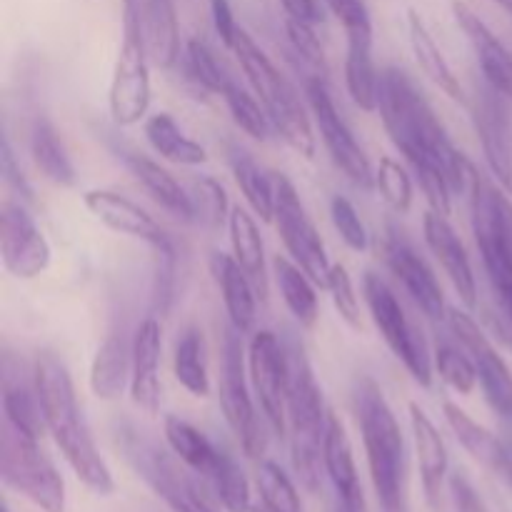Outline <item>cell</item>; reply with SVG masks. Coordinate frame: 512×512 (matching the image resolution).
<instances>
[{"label": "cell", "instance_id": "1", "mask_svg": "<svg viewBox=\"0 0 512 512\" xmlns=\"http://www.w3.org/2000/svg\"><path fill=\"white\" fill-rule=\"evenodd\" d=\"M378 113L395 148L413 168L430 210L453 213L455 195L468 193L473 163L460 153L423 90L405 70H380Z\"/></svg>", "mask_w": 512, "mask_h": 512}, {"label": "cell", "instance_id": "2", "mask_svg": "<svg viewBox=\"0 0 512 512\" xmlns=\"http://www.w3.org/2000/svg\"><path fill=\"white\" fill-rule=\"evenodd\" d=\"M33 385L38 393L40 410H43L45 430L55 440L80 483L98 495H110L115 490V480L103 455L98 453L93 433L88 428L83 408L75 395L73 378L63 360L55 353H38L33 365Z\"/></svg>", "mask_w": 512, "mask_h": 512}, {"label": "cell", "instance_id": "3", "mask_svg": "<svg viewBox=\"0 0 512 512\" xmlns=\"http://www.w3.org/2000/svg\"><path fill=\"white\" fill-rule=\"evenodd\" d=\"M353 403L375 495L385 512H403L405 475H408V448H405L403 428L383 388L368 375L355 383Z\"/></svg>", "mask_w": 512, "mask_h": 512}, {"label": "cell", "instance_id": "4", "mask_svg": "<svg viewBox=\"0 0 512 512\" xmlns=\"http://www.w3.org/2000/svg\"><path fill=\"white\" fill-rule=\"evenodd\" d=\"M475 245L498 303V318L512 328V200L508 190L473 165L468 178Z\"/></svg>", "mask_w": 512, "mask_h": 512}, {"label": "cell", "instance_id": "5", "mask_svg": "<svg viewBox=\"0 0 512 512\" xmlns=\"http://www.w3.org/2000/svg\"><path fill=\"white\" fill-rule=\"evenodd\" d=\"M230 50H233L235 58H238L250 90H253L255 98L260 100V105H263L265 113H268L270 125H273L275 133H278L280 138L288 143V148H293L298 155H303V158L308 160L313 158V120H310L308 108H305V103L300 100L295 85L275 68L273 60H270L268 55H265V50L250 38V33L245 28H238Z\"/></svg>", "mask_w": 512, "mask_h": 512}, {"label": "cell", "instance_id": "6", "mask_svg": "<svg viewBox=\"0 0 512 512\" xmlns=\"http://www.w3.org/2000/svg\"><path fill=\"white\" fill-rule=\"evenodd\" d=\"M290 360V383H288V438L293 468L300 483L308 490H318L320 468H323V443L328 430V415L325 408L323 388L315 378L313 363L305 355L303 345H288Z\"/></svg>", "mask_w": 512, "mask_h": 512}, {"label": "cell", "instance_id": "7", "mask_svg": "<svg viewBox=\"0 0 512 512\" xmlns=\"http://www.w3.org/2000/svg\"><path fill=\"white\" fill-rule=\"evenodd\" d=\"M118 445L138 478L173 512H220L215 505L218 498L210 495V485L200 483V475L170 448H160L135 428L120 430Z\"/></svg>", "mask_w": 512, "mask_h": 512}, {"label": "cell", "instance_id": "8", "mask_svg": "<svg viewBox=\"0 0 512 512\" xmlns=\"http://www.w3.org/2000/svg\"><path fill=\"white\" fill-rule=\"evenodd\" d=\"M150 50L145 38V0H123V43L108 88L110 118L120 128L140 123L150 108Z\"/></svg>", "mask_w": 512, "mask_h": 512}, {"label": "cell", "instance_id": "9", "mask_svg": "<svg viewBox=\"0 0 512 512\" xmlns=\"http://www.w3.org/2000/svg\"><path fill=\"white\" fill-rule=\"evenodd\" d=\"M250 373L248 353L243 348V333L230 325L220 345V380L218 400L230 430L238 438L240 448L250 460H263L268 450V435L255 410L253 395H250Z\"/></svg>", "mask_w": 512, "mask_h": 512}, {"label": "cell", "instance_id": "10", "mask_svg": "<svg viewBox=\"0 0 512 512\" xmlns=\"http://www.w3.org/2000/svg\"><path fill=\"white\" fill-rule=\"evenodd\" d=\"M363 298L370 310V318H373L375 328H378L380 338L385 340L390 353L403 363V368L408 370L415 383L430 388L435 373L433 353H430L423 333L410 323L395 290L378 273H365Z\"/></svg>", "mask_w": 512, "mask_h": 512}, {"label": "cell", "instance_id": "11", "mask_svg": "<svg viewBox=\"0 0 512 512\" xmlns=\"http://www.w3.org/2000/svg\"><path fill=\"white\" fill-rule=\"evenodd\" d=\"M0 473L10 490L28 498L43 512H65V483L53 460L40 448V438L23 433L3 420Z\"/></svg>", "mask_w": 512, "mask_h": 512}, {"label": "cell", "instance_id": "12", "mask_svg": "<svg viewBox=\"0 0 512 512\" xmlns=\"http://www.w3.org/2000/svg\"><path fill=\"white\" fill-rule=\"evenodd\" d=\"M305 98H308L310 115H313V123L318 128L320 140H323L325 150H328L330 160L335 163V168L360 190H373L375 188V170L370 165L368 155L360 148V143L355 140L353 130L345 123V118L340 115L338 105H335L333 95H330L328 78H320V75L308 73L305 75Z\"/></svg>", "mask_w": 512, "mask_h": 512}, {"label": "cell", "instance_id": "13", "mask_svg": "<svg viewBox=\"0 0 512 512\" xmlns=\"http://www.w3.org/2000/svg\"><path fill=\"white\" fill-rule=\"evenodd\" d=\"M273 223L278 228V235L283 240L285 250H288L290 260H295L315 280V285L325 288L333 263H330L323 238H320L313 218L305 210L298 190L290 183L288 175L283 173H275Z\"/></svg>", "mask_w": 512, "mask_h": 512}, {"label": "cell", "instance_id": "14", "mask_svg": "<svg viewBox=\"0 0 512 512\" xmlns=\"http://www.w3.org/2000/svg\"><path fill=\"white\" fill-rule=\"evenodd\" d=\"M248 373L265 425L283 440L288 435V415H285L290 383L288 345L270 330L253 333L248 343Z\"/></svg>", "mask_w": 512, "mask_h": 512}, {"label": "cell", "instance_id": "15", "mask_svg": "<svg viewBox=\"0 0 512 512\" xmlns=\"http://www.w3.org/2000/svg\"><path fill=\"white\" fill-rule=\"evenodd\" d=\"M445 323L453 330L455 340L473 358L475 370H478V385L485 395V403L490 405V410L503 423L512 425V373L505 358L500 355V350L485 335L478 320L470 313H465V310L450 308Z\"/></svg>", "mask_w": 512, "mask_h": 512}, {"label": "cell", "instance_id": "16", "mask_svg": "<svg viewBox=\"0 0 512 512\" xmlns=\"http://www.w3.org/2000/svg\"><path fill=\"white\" fill-rule=\"evenodd\" d=\"M380 253H383V260L390 273H393V278L403 285L405 295L418 305V310L425 318L433 320V323L448 320L450 308L445 303L443 285L435 278V270L430 268L428 260L405 238L403 230L388 225Z\"/></svg>", "mask_w": 512, "mask_h": 512}, {"label": "cell", "instance_id": "17", "mask_svg": "<svg viewBox=\"0 0 512 512\" xmlns=\"http://www.w3.org/2000/svg\"><path fill=\"white\" fill-rule=\"evenodd\" d=\"M510 100L483 83L473 95V125L490 178L512 195V110Z\"/></svg>", "mask_w": 512, "mask_h": 512}, {"label": "cell", "instance_id": "18", "mask_svg": "<svg viewBox=\"0 0 512 512\" xmlns=\"http://www.w3.org/2000/svg\"><path fill=\"white\" fill-rule=\"evenodd\" d=\"M0 255L13 278L35 280L50 265V243L23 200H5L0 215Z\"/></svg>", "mask_w": 512, "mask_h": 512}, {"label": "cell", "instance_id": "19", "mask_svg": "<svg viewBox=\"0 0 512 512\" xmlns=\"http://www.w3.org/2000/svg\"><path fill=\"white\" fill-rule=\"evenodd\" d=\"M423 238L428 250L435 255L440 268L445 270L448 280L453 283L460 300L468 308H475L478 305V278H475L473 263H470V255L465 250L463 238L453 228L448 215L428 210L423 218Z\"/></svg>", "mask_w": 512, "mask_h": 512}, {"label": "cell", "instance_id": "20", "mask_svg": "<svg viewBox=\"0 0 512 512\" xmlns=\"http://www.w3.org/2000/svg\"><path fill=\"white\" fill-rule=\"evenodd\" d=\"M83 203L105 228L115 230V233L143 240V243H148L150 248L155 250H163L168 248V245H173L168 233L160 228V223H155L153 215H148L138 203H133V200L125 198V195L115 193V190H88V193L83 195Z\"/></svg>", "mask_w": 512, "mask_h": 512}, {"label": "cell", "instance_id": "21", "mask_svg": "<svg viewBox=\"0 0 512 512\" xmlns=\"http://www.w3.org/2000/svg\"><path fill=\"white\" fill-rule=\"evenodd\" d=\"M160 363H163V328L158 318H145L133 338V370H130V398L143 413L158 415L163 385H160Z\"/></svg>", "mask_w": 512, "mask_h": 512}, {"label": "cell", "instance_id": "22", "mask_svg": "<svg viewBox=\"0 0 512 512\" xmlns=\"http://www.w3.org/2000/svg\"><path fill=\"white\" fill-rule=\"evenodd\" d=\"M453 13L463 33L468 35L478 68L483 70V80L512 103V50L465 3H453Z\"/></svg>", "mask_w": 512, "mask_h": 512}, {"label": "cell", "instance_id": "23", "mask_svg": "<svg viewBox=\"0 0 512 512\" xmlns=\"http://www.w3.org/2000/svg\"><path fill=\"white\" fill-rule=\"evenodd\" d=\"M323 470L333 483L335 493L343 500V510L363 512V488H360L358 468H355L353 445L343 420L335 413L328 415V430L323 443Z\"/></svg>", "mask_w": 512, "mask_h": 512}, {"label": "cell", "instance_id": "24", "mask_svg": "<svg viewBox=\"0 0 512 512\" xmlns=\"http://www.w3.org/2000/svg\"><path fill=\"white\" fill-rule=\"evenodd\" d=\"M210 273L220 290L230 325L238 333H250L255 325V313H258V293H255L253 280L228 253L210 255Z\"/></svg>", "mask_w": 512, "mask_h": 512}, {"label": "cell", "instance_id": "25", "mask_svg": "<svg viewBox=\"0 0 512 512\" xmlns=\"http://www.w3.org/2000/svg\"><path fill=\"white\" fill-rule=\"evenodd\" d=\"M410 430H413L415 455H418L420 480H423L425 498L430 505H438L440 490H443L445 475H448V445L440 435L438 425L430 420V415L418 403H410Z\"/></svg>", "mask_w": 512, "mask_h": 512}, {"label": "cell", "instance_id": "26", "mask_svg": "<svg viewBox=\"0 0 512 512\" xmlns=\"http://www.w3.org/2000/svg\"><path fill=\"white\" fill-rule=\"evenodd\" d=\"M125 165L133 173V178L143 185L145 193L160 205L168 215H173L180 223H195V205L188 190L155 160L145 158V155L128 153L125 155Z\"/></svg>", "mask_w": 512, "mask_h": 512}, {"label": "cell", "instance_id": "27", "mask_svg": "<svg viewBox=\"0 0 512 512\" xmlns=\"http://www.w3.org/2000/svg\"><path fill=\"white\" fill-rule=\"evenodd\" d=\"M130 370H133V343L128 345L123 333L105 335L95 350L90 363V390L100 400H115L130 388Z\"/></svg>", "mask_w": 512, "mask_h": 512}, {"label": "cell", "instance_id": "28", "mask_svg": "<svg viewBox=\"0 0 512 512\" xmlns=\"http://www.w3.org/2000/svg\"><path fill=\"white\" fill-rule=\"evenodd\" d=\"M348 53H345V88L350 100L365 113H378L380 70L373 58V30L345 33Z\"/></svg>", "mask_w": 512, "mask_h": 512}, {"label": "cell", "instance_id": "29", "mask_svg": "<svg viewBox=\"0 0 512 512\" xmlns=\"http://www.w3.org/2000/svg\"><path fill=\"white\" fill-rule=\"evenodd\" d=\"M228 233L233 258L238 260L240 268H243L245 273H248V278L253 280L255 293H258V298L265 303L270 293V275L268 263H265L263 235H260L255 218L243 208V205H233V210H230Z\"/></svg>", "mask_w": 512, "mask_h": 512}, {"label": "cell", "instance_id": "30", "mask_svg": "<svg viewBox=\"0 0 512 512\" xmlns=\"http://www.w3.org/2000/svg\"><path fill=\"white\" fill-rule=\"evenodd\" d=\"M163 433L168 448L208 483L215 470H218L220 460H223V450L215 448L208 440V435L200 433L193 423L178 418V415H168L165 418Z\"/></svg>", "mask_w": 512, "mask_h": 512}, {"label": "cell", "instance_id": "31", "mask_svg": "<svg viewBox=\"0 0 512 512\" xmlns=\"http://www.w3.org/2000/svg\"><path fill=\"white\" fill-rule=\"evenodd\" d=\"M273 275L290 315L298 320L300 328L313 330L320 318L315 280L295 260L285 258V255H275L273 258Z\"/></svg>", "mask_w": 512, "mask_h": 512}, {"label": "cell", "instance_id": "32", "mask_svg": "<svg viewBox=\"0 0 512 512\" xmlns=\"http://www.w3.org/2000/svg\"><path fill=\"white\" fill-rule=\"evenodd\" d=\"M408 35L410 48H413V55L415 60H418L420 70H423L445 95H450V98L458 100V103H465L458 75L453 73L448 58L443 55L440 45L435 43L433 33H430V28L425 25L423 15H420L418 10H408Z\"/></svg>", "mask_w": 512, "mask_h": 512}, {"label": "cell", "instance_id": "33", "mask_svg": "<svg viewBox=\"0 0 512 512\" xmlns=\"http://www.w3.org/2000/svg\"><path fill=\"white\" fill-rule=\"evenodd\" d=\"M30 155H33L35 168L48 183L60 185V188H73L78 183V173H75V165L63 140H60L58 128L53 125V120L43 118V115L35 120L33 130H30Z\"/></svg>", "mask_w": 512, "mask_h": 512}, {"label": "cell", "instance_id": "34", "mask_svg": "<svg viewBox=\"0 0 512 512\" xmlns=\"http://www.w3.org/2000/svg\"><path fill=\"white\" fill-rule=\"evenodd\" d=\"M143 133L150 148L168 163L188 165V168H198V165L208 163V150L195 143L193 138H188L170 113L150 115L143 125Z\"/></svg>", "mask_w": 512, "mask_h": 512}, {"label": "cell", "instance_id": "35", "mask_svg": "<svg viewBox=\"0 0 512 512\" xmlns=\"http://www.w3.org/2000/svg\"><path fill=\"white\" fill-rule=\"evenodd\" d=\"M443 415L448 428L453 430L458 443L465 448V453H468L470 458L478 460L480 465L493 470V473H498L500 460H503L505 453V443H508V440H500L498 435L490 433L488 428H483L478 420L470 418L460 405L450 403V400L443 403Z\"/></svg>", "mask_w": 512, "mask_h": 512}, {"label": "cell", "instance_id": "36", "mask_svg": "<svg viewBox=\"0 0 512 512\" xmlns=\"http://www.w3.org/2000/svg\"><path fill=\"white\" fill-rule=\"evenodd\" d=\"M173 375L193 398H208L210 373H208V343L203 330L190 325L180 333L173 355Z\"/></svg>", "mask_w": 512, "mask_h": 512}, {"label": "cell", "instance_id": "37", "mask_svg": "<svg viewBox=\"0 0 512 512\" xmlns=\"http://www.w3.org/2000/svg\"><path fill=\"white\" fill-rule=\"evenodd\" d=\"M3 373V420L33 438H40L45 430V420L35 385H25L23 378H15L10 358H5Z\"/></svg>", "mask_w": 512, "mask_h": 512}, {"label": "cell", "instance_id": "38", "mask_svg": "<svg viewBox=\"0 0 512 512\" xmlns=\"http://www.w3.org/2000/svg\"><path fill=\"white\" fill-rule=\"evenodd\" d=\"M145 38L155 65L173 68L178 63L180 28L173 0H145Z\"/></svg>", "mask_w": 512, "mask_h": 512}, {"label": "cell", "instance_id": "39", "mask_svg": "<svg viewBox=\"0 0 512 512\" xmlns=\"http://www.w3.org/2000/svg\"><path fill=\"white\" fill-rule=\"evenodd\" d=\"M230 170H233L235 183H238L240 193H243L250 210H253L263 223H273L275 173H265V170L260 168L248 153H243V150L233 153V158H230Z\"/></svg>", "mask_w": 512, "mask_h": 512}, {"label": "cell", "instance_id": "40", "mask_svg": "<svg viewBox=\"0 0 512 512\" xmlns=\"http://www.w3.org/2000/svg\"><path fill=\"white\" fill-rule=\"evenodd\" d=\"M258 490L260 505H253V512H303L293 480L273 460H260Z\"/></svg>", "mask_w": 512, "mask_h": 512}, {"label": "cell", "instance_id": "41", "mask_svg": "<svg viewBox=\"0 0 512 512\" xmlns=\"http://www.w3.org/2000/svg\"><path fill=\"white\" fill-rule=\"evenodd\" d=\"M220 98L228 105L235 125H238L243 133H248L253 140H260V143L268 140L273 125H270L268 113H265V108L260 105V100L255 98V93H248L243 85H238L230 78L228 85L223 88V93H220Z\"/></svg>", "mask_w": 512, "mask_h": 512}, {"label": "cell", "instance_id": "42", "mask_svg": "<svg viewBox=\"0 0 512 512\" xmlns=\"http://www.w3.org/2000/svg\"><path fill=\"white\" fill-rule=\"evenodd\" d=\"M433 365L440 380L448 388H453L455 393L470 395L478 385V370H475L473 358H470L463 345L458 348V345L438 343L433 350Z\"/></svg>", "mask_w": 512, "mask_h": 512}, {"label": "cell", "instance_id": "43", "mask_svg": "<svg viewBox=\"0 0 512 512\" xmlns=\"http://www.w3.org/2000/svg\"><path fill=\"white\" fill-rule=\"evenodd\" d=\"M210 490L218 498L220 508L228 512H253V500H250V485L245 478L243 468L230 458L228 453L220 460L218 470L208 480Z\"/></svg>", "mask_w": 512, "mask_h": 512}, {"label": "cell", "instance_id": "44", "mask_svg": "<svg viewBox=\"0 0 512 512\" xmlns=\"http://www.w3.org/2000/svg\"><path fill=\"white\" fill-rule=\"evenodd\" d=\"M183 70H185V75H188L190 83H195L198 88H203L205 93L220 95L230 80V75L225 73L223 65L218 63V58L213 55V50H210L208 45L198 38L188 40V45H185Z\"/></svg>", "mask_w": 512, "mask_h": 512}, {"label": "cell", "instance_id": "45", "mask_svg": "<svg viewBox=\"0 0 512 512\" xmlns=\"http://www.w3.org/2000/svg\"><path fill=\"white\" fill-rule=\"evenodd\" d=\"M375 188H378L380 198L390 205V210L398 215H405L413 208V178L408 170L398 163L395 158L385 155L380 158L378 170H375Z\"/></svg>", "mask_w": 512, "mask_h": 512}, {"label": "cell", "instance_id": "46", "mask_svg": "<svg viewBox=\"0 0 512 512\" xmlns=\"http://www.w3.org/2000/svg\"><path fill=\"white\" fill-rule=\"evenodd\" d=\"M190 198L195 205V218L208 228H223L230 220V203L228 193H225L223 183H218L210 175L195 178L190 185Z\"/></svg>", "mask_w": 512, "mask_h": 512}, {"label": "cell", "instance_id": "47", "mask_svg": "<svg viewBox=\"0 0 512 512\" xmlns=\"http://www.w3.org/2000/svg\"><path fill=\"white\" fill-rule=\"evenodd\" d=\"M285 35H288L290 50L298 55L300 63L308 68V73L328 78V58H325V48L320 43L318 33H315V25L285 18Z\"/></svg>", "mask_w": 512, "mask_h": 512}, {"label": "cell", "instance_id": "48", "mask_svg": "<svg viewBox=\"0 0 512 512\" xmlns=\"http://www.w3.org/2000/svg\"><path fill=\"white\" fill-rule=\"evenodd\" d=\"M330 220H333L335 230H338V235L350 250L365 253L370 248L368 228H365L363 218L355 210V205L345 195H333L330 198Z\"/></svg>", "mask_w": 512, "mask_h": 512}, {"label": "cell", "instance_id": "49", "mask_svg": "<svg viewBox=\"0 0 512 512\" xmlns=\"http://www.w3.org/2000/svg\"><path fill=\"white\" fill-rule=\"evenodd\" d=\"M325 288H328L330 298H333V305L335 310H338L340 320L348 323L350 328L360 330V325H363L360 323V300L358 293H355L353 278H350L348 268H345L343 263H333Z\"/></svg>", "mask_w": 512, "mask_h": 512}, {"label": "cell", "instance_id": "50", "mask_svg": "<svg viewBox=\"0 0 512 512\" xmlns=\"http://www.w3.org/2000/svg\"><path fill=\"white\" fill-rule=\"evenodd\" d=\"M330 13L338 18L345 33H363V30H373V18L365 5V0H325Z\"/></svg>", "mask_w": 512, "mask_h": 512}, {"label": "cell", "instance_id": "51", "mask_svg": "<svg viewBox=\"0 0 512 512\" xmlns=\"http://www.w3.org/2000/svg\"><path fill=\"white\" fill-rule=\"evenodd\" d=\"M3 180L8 188L15 190V195H18L23 203H28V205L35 203L33 188H30V183L25 180V175H23V170H20L18 160H15V153H13V148H10L8 138L3 140Z\"/></svg>", "mask_w": 512, "mask_h": 512}, {"label": "cell", "instance_id": "52", "mask_svg": "<svg viewBox=\"0 0 512 512\" xmlns=\"http://www.w3.org/2000/svg\"><path fill=\"white\" fill-rule=\"evenodd\" d=\"M450 498H453L455 512H490L478 490L473 488V483L460 473L450 478Z\"/></svg>", "mask_w": 512, "mask_h": 512}, {"label": "cell", "instance_id": "53", "mask_svg": "<svg viewBox=\"0 0 512 512\" xmlns=\"http://www.w3.org/2000/svg\"><path fill=\"white\" fill-rule=\"evenodd\" d=\"M210 13H213V28L218 33V38L223 40L225 48L233 45L235 33H238V20H235L233 8H230V0H210Z\"/></svg>", "mask_w": 512, "mask_h": 512}, {"label": "cell", "instance_id": "54", "mask_svg": "<svg viewBox=\"0 0 512 512\" xmlns=\"http://www.w3.org/2000/svg\"><path fill=\"white\" fill-rule=\"evenodd\" d=\"M280 5H283L288 20H298L305 25L323 23V8L318 0H280Z\"/></svg>", "mask_w": 512, "mask_h": 512}, {"label": "cell", "instance_id": "55", "mask_svg": "<svg viewBox=\"0 0 512 512\" xmlns=\"http://www.w3.org/2000/svg\"><path fill=\"white\" fill-rule=\"evenodd\" d=\"M498 475H503V478L512 485V443H505V453H503V460H500Z\"/></svg>", "mask_w": 512, "mask_h": 512}, {"label": "cell", "instance_id": "56", "mask_svg": "<svg viewBox=\"0 0 512 512\" xmlns=\"http://www.w3.org/2000/svg\"><path fill=\"white\" fill-rule=\"evenodd\" d=\"M495 3H498V5H503L505 10H510V13H512V0H495Z\"/></svg>", "mask_w": 512, "mask_h": 512}, {"label": "cell", "instance_id": "57", "mask_svg": "<svg viewBox=\"0 0 512 512\" xmlns=\"http://www.w3.org/2000/svg\"><path fill=\"white\" fill-rule=\"evenodd\" d=\"M3 512H10V508H8V505H5V508H3Z\"/></svg>", "mask_w": 512, "mask_h": 512}, {"label": "cell", "instance_id": "58", "mask_svg": "<svg viewBox=\"0 0 512 512\" xmlns=\"http://www.w3.org/2000/svg\"><path fill=\"white\" fill-rule=\"evenodd\" d=\"M343 512H350V510H343Z\"/></svg>", "mask_w": 512, "mask_h": 512}]
</instances>
